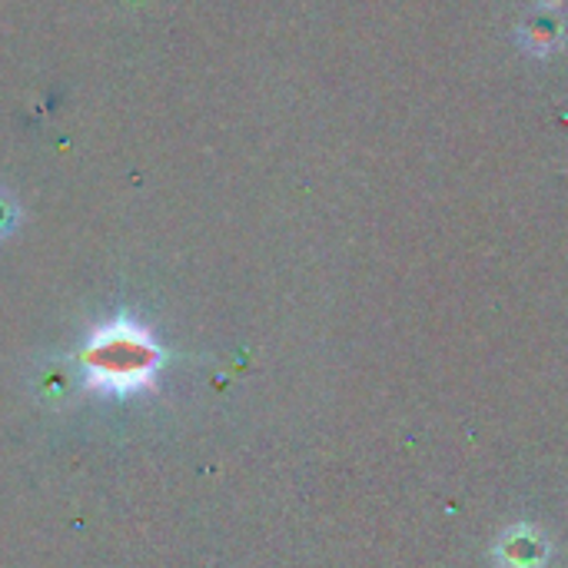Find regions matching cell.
<instances>
[{
    "label": "cell",
    "instance_id": "6da1fadb",
    "mask_svg": "<svg viewBox=\"0 0 568 568\" xmlns=\"http://www.w3.org/2000/svg\"><path fill=\"white\" fill-rule=\"evenodd\" d=\"M103 379H113L116 386H130L133 379H143L153 366V349L146 336L136 329H120L100 336V346L87 356Z\"/></svg>",
    "mask_w": 568,
    "mask_h": 568
}]
</instances>
